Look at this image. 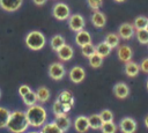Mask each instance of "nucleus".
Here are the masks:
<instances>
[{
	"instance_id": "1",
	"label": "nucleus",
	"mask_w": 148,
	"mask_h": 133,
	"mask_svg": "<svg viewBox=\"0 0 148 133\" xmlns=\"http://www.w3.org/2000/svg\"><path fill=\"white\" fill-rule=\"evenodd\" d=\"M28 127H30L27 114L24 111L15 110L10 112V117L7 124V128L12 133H24Z\"/></svg>"
},
{
	"instance_id": "2",
	"label": "nucleus",
	"mask_w": 148,
	"mask_h": 133,
	"mask_svg": "<svg viewBox=\"0 0 148 133\" xmlns=\"http://www.w3.org/2000/svg\"><path fill=\"white\" fill-rule=\"evenodd\" d=\"M25 114H27L29 125L31 127H35V128L43 127L46 123V119H47L46 110L42 105H37V104L29 106L28 110L25 111Z\"/></svg>"
},
{
	"instance_id": "3",
	"label": "nucleus",
	"mask_w": 148,
	"mask_h": 133,
	"mask_svg": "<svg viewBox=\"0 0 148 133\" xmlns=\"http://www.w3.org/2000/svg\"><path fill=\"white\" fill-rule=\"evenodd\" d=\"M46 38L38 30H32L25 36V45L32 51H39L45 46Z\"/></svg>"
},
{
	"instance_id": "4",
	"label": "nucleus",
	"mask_w": 148,
	"mask_h": 133,
	"mask_svg": "<svg viewBox=\"0 0 148 133\" xmlns=\"http://www.w3.org/2000/svg\"><path fill=\"white\" fill-rule=\"evenodd\" d=\"M52 15L57 20H59V21H65V20H68L69 19V16H71V9H69V7L66 3L58 2L52 8Z\"/></svg>"
},
{
	"instance_id": "5",
	"label": "nucleus",
	"mask_w": 148,
	"mask_h": 133,
	"mask_svg": "<svg viewBox=\"0 0 148 133\" xmlns=\"http://www.w3.org/2000/svg\"><path fill=\"white\" fill-rule=\"evenodd\" d=\"M86 25V22H84V19L81 14H73L69 16L68 19V27L72 31L74 32H79L81 30H83Z\"/></svg>"
},
{
	"instance_id": "6",
	"label": "nucleus",
	"mask_w": 148,
	"mask_h": 133,
	"mask_svg": "<svg viewBox=\"0 0 148 133\" xmlns=\"http://www.w3.org/2000/svg\"><path fill=\"white\" fill-rule=\"evenodd\" d=\"M65 74H66V71L61 62H52L49 66V75L51 79L59 81L65 76Z\"/></svg>"
},
{
	"instance_id": "7",
	"label": "nucleus",
	"mask_w": 148,
	"mask_h": 133,
	"mask_svg": "<svg viewBox=\"0 0 148 133\" xmlns=\"http://www.w3.org/2000/svg\"><path fill=\"white\" fill-rule=\"evenodd\" d=\"M119 128L123 133H134L136 130V123L131 117H125L119 123Z\"/></svg>"
},
{
	"instance_id": "8",
	"label": "nucleus",
	"mask_w": 148,
	"mask_h": 133,
	"mask_svg": "<svg viewBox=\"0 0 148 133\" xmlns=\"http://www.w3.org/2000/svg\"><path fill=\"white\" fill-rule=\"evenodd\" d=\"M69 80L74 83H80L84 80L86 77V72L81 66H74L69 71Z\"/></svg>"
},
{
	"instance_id": "9",
	"label": "nucleus",
	"mask_w": 148,
	"mask_h": 133,
	"mask_svg": "<svg viewBox=\"0 0 148 133\" xmlns=\"http://www.w3.org/2000/svg\"><path fill=\"white\" fill-rule=\"evenodd\" d=\"M23 3V0H0V7L6 12H16Z\"/></svg>"
},
{
	"instance_id": "10",
	"label": "nucleus",
	"mask_w": 148,
	"mask_h": 133,
	"mask_svg": "<svg viewBox=\"0 0 148 133\" xmlns=\"http://www.w3.org/2000/svg\"><path fill=\"white\" fill-rule=\"evenodd\" d=\"M57 56H58V58H59L60 60H62V61H68V60H71V59L73 58V56H74V50H73V47H72L71 45L65 44L62 47H60V49L57 51Z\"/></svg>"
},
{
	"instance_id": "11",
	"label": "nucleus",
	"mask_w": 148,
	"mask_h": 133,
	"mask_svg": "<svg viewBox=\"0 0 148 133\" xmlns=\"http://www.w3.org/2000/svg\"><path fill=\"white\" fill-rule=\"evenodd\" d=\"M74 128L79 133H86L89 130V123H88V117L84 116H79L74 120Z\"/></svg>"
},
{
	"instance_id": "12",
	"label": "nucleus",
	"mask_w": 148,
	"mask_h": 133,
	"mask_svg": "<svg viewBox=\"0 0 148 133\" xmlns=\"http://www.w3.org/2000/svg\"><path fill=\"white\" fill-rule=\"evenodd\" d=\"M134 35V28L131 23H123L118 29V36L123 39H131Z\"/></svg>"
},
{
	"instance_id": "13",
	"label": "nucleus",
	"mask_w": 148,
	"mask_h": 133,
	"mask_svg": "<svg viewBox=\"0 0 148 133\" xmlns=\"http://www.w3.org/2000/svg\"><path fill=\"white\" fill-rule=\"evenodd\" d=\"M113 94L116 97L123 99V98H126L130 94V89H128V86L124 82H118L114 84L113 87Z\"/></svg>"
},
{
	"instance_id": "14",
	"label": "nucleus",
	"mask_w": 148,
	"mask_h": 133,
	"mask_svg": "<svg viewBox=\"0 0 148 133\" xmlns=\"http://www.w3.org/2000/svg\"><path fill=\"white\" fill-rule=\"evenodd\" d=\"M75 43L80 47H82V46H84L87 44H90L91 43V36H90V34L87 30H81V31L76 32V35H75Z\"/></svg>"
},
{
	"instance_id": "15",
	"label": "nucleus",
	"mask_w": 148,
	"mask_h": 133,
	"mask_svg": "<svg viewBox=\"0 0 148 133\" xmlns=\"http://www.w3.org/2000/svg\"><path fill=\"white\" fill-rule=\"evenodd\" d=\"M57 101H59L61 104H64V105H66V106H69V108H72V106L74 105V96H73V94H72L71 91H68V90H62V91L58 95Z\"/></svg>"
},
{
	"instance_id": "16",
	"label": "nucleus",
	"mask_w": 148,
	"mask_h": 133,
	"mask_svg": "<svg viewBox=\"0 0 148 133\" xmlns=\"http://www.w3.org/2000/svg\"><path fill=\"white\" fill-rule=\"evenodd\" d=\"M132 56H133V52H132V49L128 45L119 46V49H118V58H119L120 61L128 62V61H131Z\"/></svg>"
},
{
	"instance_id": "17",
	"label": "nucleus",
	"mask_w": 148,
	"mask_h": 133,
	"mask_svg": "<svg viewBox=\"0 0 148 133\" xmlns=\"http://www.w3.org/2000/svg\"><path fill=\"white\" fill-rule=\"evenodd\" d=\"M53 123L65 133L66 131H68V128L71 127V124H72V120L69 119V117L67 114H64V116H59V117H56V119L53 120Z\"/></svg>"
},
{
	"instance_id": "18",
	"label": "nucleus",
	"mask_w": 148,
	"mask_h": 133,
	"mask_svg": "<svg viewBox=\"0 0 148 133\" xmlns=\"http://www.w3.org/2000/svg\"><path fill=\"white\" fill-rule=\"evenodd\" d=\"M91 23L96 28H103L105 25V23H106V17H105V15L102 12L96 10L91 15Z\"/></svg>"
},
{
	"instance_id": "19",
	"label": "nucleus",
	"mask_w": 148,
	"mask_h": 133,
	"mask_svg": "<svg viewBox=\"0 0 148 133\" xmlns=\"http://www.w3.org/2000/svg\"><path fill=\"white\" fill-rule=\"evenodd\" d=\"M65 44H66L65 38H64L61 35H54V36H52V38L50 39L51 49H52L53 51H56V52H57L60 47H62Z\"/></svg>"
},
{
	"instance_id": "20",
	"label": "nucleus",
	"mask_w": 148,
	"mask_h": 133,
	"mask_svg": "<svg viewBox=\"0 0 148 133\" xmlns=\"http://www.w3.org/2000/svg\"><path fill=\"white\" fill-rule=\"evenodd\" d=\"M139 71H140V66H139L136 62H134V61H128V62H126V65H125V73H126L127 76L134 77V76L138 75Z\"/></svg>"
},
{
	"instance_id": "21",
	"label": "nucleus",
	"mask_w": 148,
	"mask_h": 133,
	"mask_svg": "<svg viewBox=\"0 0 148 133\" xmlns=\"http://www.w3.org/2000/svg\"><path fill=\"white\" fill-rule=\"evenodd\" d=\"M71 110L69 106H66L64 104H61L59 101H56L53 103V106H52V111L54 113L56 117H59V116H64V114H67V112Z\"/></svg>"
},
{
	"instance_id": "22",
	"label": "nucleus",
	"mask_w": 148,
	"mask_h": 133,
	"mask_svg": "<svg viewBox=\"0 0 148 133\" xmlns=\"http://www.w3.org/2000/svg\"><path fill=\"white\" fill-rule=\"evenodd\" d=\"M88 123H89V128H92V130H101V127L103 125V121H102L99 114H97V113L90 114L88 117Z\"/></svg>"
},
{
	"instance_id": "23",
	"label": "nucleus",
	"mask_w": 148,
	"mask_h": 133,
	"mask_svg": "<svg viewBox=\"0 0 148 133\" xmlns=\"http://www.w3.org/2000/svg\"><path fill=\"white\" fill-rule=\"evenodd\" d=\"M36 96H37V101H39V102H42V103H45V102L49 101V98H50V96H51V93H50V90H49L47 87H44V86H43V87H39V88L37 89Z\"/></svg>"
},
{
	"instance_id": "24",
	"label": "nucleus",
	"mask_w": 148,
	"mask_h": 133,
	"mask_svg": "<svg viewBox=\"0 0 148 133\" xmlns=\"http://www.w3.org/2000/svg\"><path fill=\"white\" fill-rule=\"evenodd\" d=\"M9 117H10V111L6 108L0 106V128L7 127Z\"/></svg>"
},
{
	"instance_id": "25",
	"label": "nucleus",
	"mask_w": 148,
	"mask_h": 133,
	"mask_svg": "<svg viewBox=\"0 0 148 133\" xmlns=\"http://www.w3.org/2000/svg\"><path fill=\"white\" fill-rule=\"evenodd\" d=\"M111 50H112V49H111L105 42H102V43H99L98 45H96V53H97L98 56H101L102 58L109 56L110 52H111Z\"/></svg>"
},
{
	"instance_id": "26",
	"label": "nucleus",
	"mask_w": 148,
	"mask_h": 133,
	"mask_svg": "<svg viewBox=\"0 0 148 133\" xmlns=\"http://www.w3.org/2000/svg\"><path fill=\"white\" fill-rule=\"evenodd\" d=\"M39 133H64L53 121L52 123H49V124H45L42 130L39 131Z\"/></svg>"
},
{
	"instance_id": "27",
	"label": "nucleus",
	"mask_w": 148,
	"mask_h": 133,
	"mask_svg": "<svg viewBox=\"0 0 148 133\" xmlns=\"http://www.w3.org/2000/svg\"><path fill=\"white\" fill-rule=\"evenodd\" d=\"M104 42H105L111 49H113V47L118 46V44H119V36H118L117 34H108V35L105 36Z\"/></svg>"
},
{
	"instance_id": "28",
	"label": "nucleus",
	"mask_w": 148,
	"mask_h": 133,
	"mask_svg": "<svg viewBox=\"0 0 148 133\" xmlns=\"http://www.w3.org/2000/svg\"><path fill=\"white\" fill-rule=\"evenodd\" d=\"M147 22H148V17H146V16H138V17L134 20V23H133L132 25H133V28H135L136 30H141V29H146Z\"/></svg>"
},
{
	"instance_id": "29",
	"label": "nucleus",
	"mask_w": 148,
	"mask_h": 133,
	"mask_svg": "<svg viewBox=\"0 0 148 133\" xmlns=\"http://www.w3.org/2000/svg\"><path fill=\"white\" fill-rule=\"evenodd\" d=\"M81 52H82V56H83V57H87V58L89 59L92 54L96 53V46H95L92 43L87 44V45H84V46L81 47Z\"/></svg>"
},
{
	"instance_id": "30",
	"label": "nucleus",
	"mask_w": 148,
	"mask_h": 133,
	"mask_svg": "<svg viewBox=\"0 0 148 133\" xmlns=\"http://www.w3.org/2000/svg\"><path fill=\"white\" fill-rule=\"evenodd\" d=\"M22 98H23V102H24V104H25L27 106H32V105H35V104L37 103L36 93L32 91V90H31L30 93H28L25 96H23Z\"/></svg>"
},
{
	"instance_id": "31",
	"label": "nucleus",
	"mask_w": 148,
	"mask_h": 133,
	"mask_svg": "<svg viewBox=\"0 0 148 133\" xmlns=\"http://www.w3.org/2000/svg\"><path fill=\"white\" fill-rule=\"evenodd\" d=\"M103 64V58L101 56H98L97 53L92 54L90 58H89V65L92 67V68H98L101 67Z\"/></svg>"
},
{
	"instance_id": "32",
	"label": "nucleus",
	"mask_w": 148,
	"mask_h": 133,
	"mask_svg": "<svg viewBox=\"0 0 148 133\" xmlns=\"http://www.w3.org/2000/svg\"><path fill=\"white\" fill-rule=\"evenodd\" d=\"M102 133H116L117 132V125L113 121L110 123H103L102 127H101Z\"/></svg>"
},
{
	"instance_id": "33",
	"label": "nucleus",
	"mask_w": 148,
	"mask_h": 133,
	"mask_svg": "<svg viewBox=\"0 0 148 133\" xmlns=\"http://www.w3.org/2000/svg\"><path fill=\"white\" fill-rule=\"evenodd\" d=\"M136 38L139 40V43L141 44H147L148 43V30L147 29H141V30H136Z\"/></svg>"
},
{
	"instance_id": "34",
	"label": "nucleus",
	"mask_w": 148,
	"mask_h": 133,
	"mask_svg": "<svg viewBox=\"0 0 148 133\" xmlns=\"http://www.w3.org/2000/svg\"><path fill=\"white\" fill-rule=\"evenodd\" d=\"M98 114H99V117H101V119H102L103 123H110V121H113V113H112L110 110H108V109L102 110Z\"/></svg>"
},
{
	"instance_id": "35",
	"label": "nucleus",
	"mask_w": 148,
	"mask_h": 133,
	"mask_svg": "<svg viewBox=\"0 0 148 133\" xmlns=\"http://www.w3.org/2000/svg\"><path fill=\"white\" fill-rule=\"evenodd\" d=\"M102 2H103V0H87L88 6H89L91 9H94L95 12L98 10V8L101 7Z\"/></svg>"
},
{
	"instance_id": "36",
	"label": "nucleus",
	"mask_w": 148,
	"mask_h": 133,
	"mask_svg": "<svg viewBox=\"0 0 148 133\" xmlns=\"http://www.w3.org/2000/svg\"><path fill=\"white\" fill-rule=\"evenodd\" d=\"M30 91H31V89H30V87L27 86V84H22V86H20V88H18V94H20L21 97L25 96V95H27L28 93H30Z\"/></svg>"
},
{
	"instance_id": "37",
	"label": "nucleus",
	"mask_w": 148,
	"mask_h": 133,
	"mask_svg": "<svg viewBox=\"0 0 148 133\" xmlns=\"http://www.w3.org/2000/svg\"><path fill=\"white\" fill-rule=\"evenodd\" d=\"M139 66H140V69H141L142 72H145V73H148V58L143 59Z\"/></svg>"
},
{
	"instance_id": "38",
	"label": "nucleus",
	"mask_w": 148,
	"mask_h": 133,
	"mask_svg": "<svg viewBox=\"0 0 148 133\" xmlns=\"http://www.w3.org/2000/svg\"><path fill=\"white\" fill-rule=\"evenodd\" d=\"M32 1H34V3L37 5V6H43L47 0H32Z\"/></svg>"
},
{
	"instance_id": "39",
	"label": "nucleus",
	"mask_w": 148,
	"mask_h": 133,
	"mask_svg": "<svg viewBox=\"0 0 148 133\" xmlns=\"http://www.w3.org/2000/svg\"><path fill=\"white\" fill-rule=\"evenodd\" d=\"M145 125L148 127V114L146 116V118H145Z\"/></svg>"
},
{
	"instance_id": "40",
	"label": "nucleus",
	"mask_w": 148,
	"mask_h": 133,
	"mask_svg": "<svg viewBox=\"0 0 148 133\" xmlns=\"http://www.w3.org/2000/svg\"><path fill=\"white\" fill-rule=\"evenodd\" d=\"M27 133H39L38 131H30V132H27Z\"/></svg>"
},
{
	"instance_id": "41",
	"label": "nucleus",
	"mask_w": 148,
	"mask_h": 133,
	"mask_svg": "<svg viewBox=\"0 0 148 133\" xmlns=\"http://www.w3.org/2000/svg\"><path fill=\"white\" fill-rule=\"evenodd\" d=\"M114 1H116V2H124L125 0H114Z\"/></svg>"
},
{
	"instance_id": "42",
	"label": "nucleus",
	"mask_w": 148,
	"mask_h": 133,
	"mask_svg": "<svg viewBox=\"0 0 148 133\" xmlns=\"http://www.w3.org/2000/svg\"><path fill=\"white\" fill-rule=\"evenodd\" d=\"M146 29H147V30H148V22H147V27H146Z\"/></svg>"
},
{
	"instance_id": "43",
	"label": "nucleus",
	"mask_w": 148,
	"mask_h": 133,
	"mask_svg": "<svg viewBox=\"0 0 148 133\" xmlns=\"http://www.w3.org/2000/svg\"><path fill=\"white\" fill-rule=\"evenodd\" d=\"M147 89H148V80H147Z\"/></svg>"
},
{
	"instance_id": "44",
	"label": "nucleus",
	"mask_w": 148,
	"mask_h": 133,
	"mask_svg": "<svg viewBox=\"0 0 148 133\" xmlns=\"http://www.w3.org/2000/svg\"><path fill=\"white\" fill-rule=\"evenodd\" d=\"M0 97H1V90H0Z\"/></svg>"
}]
</instances>
